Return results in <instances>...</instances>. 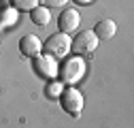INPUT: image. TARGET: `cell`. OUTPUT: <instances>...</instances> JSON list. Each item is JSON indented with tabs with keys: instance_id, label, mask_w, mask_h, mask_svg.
Masks as SVG:
<instances>
[{
	"instance_id": "6da1fadb",
	"label": "cell",
	"mask_w": 134,
	"mask_h": 128,
	"mask_svg": "<svg viewBox=\"0 0 134 128\" xmlns=\"http://www.w3.org/2000/svg\"><path fill=\"white\" fill-rule=\"evenodd\" d=\"M58 73H60V79H62L64 83L75 86V83H79L81 79L85 77L87 64H85V60H83L81 56H75V58H68V60H66Z\"/></svg>"
},
{
	"instance_id": "7a4b0ae2",
	"label": "cell",
	"mask_w": 134,
	"mask_h": 128,
	"mask_svg": "<svg viewBox=\"0 0 134 128\" xmlns=\"http://www.w3.org/2000/svg\"><path fill=\"white\" fill-rule=\"evenodd\" d=\"M70 34H64V32H55L51 34L45 43H43V51L51 58H66L70 54Z\"/></svg>"
},
{
	"instance_id": "3957f363",
	"label": "cell",
	"mask_w": 134,
	"mask_h": 128,
	"mask_svg": "<svg viewBox=\"0 0 134 128\" xmlns=\"http://www.w3.org/2000/svg\"><path fill=\"white\" fill-rule=\"evenodd\" d=\"M96 47H98V36L92 30H81L75 34V39L70 43V51H75L77 56H87V54L96 51Z\"/></svg>"
},
{
	"instance_id": "277c9868",
	"label": "cell",
	"mask_w": 134,
	"mask_h": 128,
	"mask_svg": "<svg viewBox=\"0 0 134 128\" xmlns=\"http://www.w3.org/2000/svg\"><path fill=\"white\" fill-rule=\"evenodd\" d=\"M60 103H62V109L66 111V113H70V115H79L81 113V109H83V94L68 86V88H64L60 92Z\"/></svg>"
},
{
	"instance_id": "5b68a950",
	"label": "cell",
	"mask_w": 134,
	"mask_h": 128,
	"mask_svg": "<svg viewBox=\"0 0 134 128\" xmlns=\"http://www.w3.org/2000/svg\"><path fill=\"white\" fill-rule=\"evenodd\" d=\"M81 26V15L77 9H64L60 13L58 17V28L60 32H64V34H72V32H77Z\"/></svg>"
},
{
	"instance_id": "8992f818",
	"label": "cell",
	"mask_w": 134,
	"mask_h": 128,
	"mask_svg": "<svg viewBox=\"0 0 134 128\" xmlns=\"http://www.w3.org/2000/svg\"><path fill=\"white\" fill-rule=\"evenodd\" d=\"M19 51L26 58H38L43 54V41L36 34H26L19 41Z\"/></svg>"
},
{
	"instance_id": "52a82bcc",
	"label": "cell",
	"mask_w": 134,
	"mask_h": 128,
	"mask_svg": "<svg viewBox=\"0 0 134 128\" xmlns=\"http://www.w3.org/2000/svg\"><path fill=\"white\" fill-rule=\"evenodd\" d=\"M94 34L98 36V41H109V39H113L115 36V32H117V24L113 22V19H100L96 26H94Z\"/></svg>"
},
{
	"instance_id": "ba28073f",
	"label": "cell",
	"mask_w": 134,
	"mask_h": 128,
	"mask_svg": "<svg viewBox=\"0 0 134 128\" xmlns=\"http://www.w3.org/2000/svg\"><path fill=\"white\" fill-rule=\"evenodd\" d=\"M36 71H38V73H41L43 77H51V79H53V77L58 75V66H55V58H51V56H47V54H45V56L41 54V56L36 58Z\"/></svg>"
},
{
	"instance_id": "9c48e42d",
	"label": "cell",
	"mask_w": 134,
	"mask_h": 128,
	"mask_svg": "<svg viewBox=\"0 0 134 128\" xmlns=\"http://www.w3.org/2000/svg\"><path fill=\"white\" fill-rule=\"evenodd\" d=\"M30 19L34 22L36 26H47L49 22H51V11H49L47 7H36V9H32L30 11Z\"/></svg>"
},
{
	"instance_id": "30bf717a",
	"label": "cell",
	"mask_w": 134,
	"mask_h": 128,
	"mask_svg": "<svg viewBox=\"0 0 134 128\" xmlns=\"http://www.w3.org/2000/svg\"><path fill=\"white\" fill-rule=\"evenodd\" d=\"M13 2V9H17V11H32V9H36L41 0H11Z\"/></svg>"
},
{
	"instance_id": "8fae6325",
	"label": "cell",
	"mask_w": 134,
	"mask_h": 128,
	"mask_svg": "<svg viewBox=\"0 0 134 128\" xmlns=\"http://www.w3.org/2000/svg\"><path fill=\"white\" fill-rule=\"evenodd\" d=\"M43 2V7H47V9H58V7H64L68 0H41Z\"/></svg>"
},
{
	"instance_id": "7c38bea8",
	"label": "cell",
	"mask_w": 134,
	"mask_h": 128,
	"mask_svg": "<svg viewBox=\"0 0 134 128\" xmlns=\"http://www.w3.org/2000/svg\"><path fill=\"white\" fill-rule=\"evenodd\" d=\"M47 92L51 94V96H53V94H60V92H62V86H58V83H51V86L47 88Z\"/></svg>"
},
{
	"instance_id": "4fadbf2b",
	"label": "cell",
	"mask_w": 134,
	"mask_h": 128,
	"mask_svg": "<svg viewBox=\"0 0 134 128\" xmlns=\"http://www.w3.org/2000/svg\"><path fill=\"white\" fill-rule=\"evenodd\" d=\"M75 2H77V4H92L94 0H75Z\"/></svg>"
}]
</instances>
